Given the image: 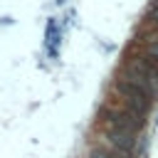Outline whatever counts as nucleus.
I'll use <instances>...</instances> for the list:
<instances>
[{
	"instance_id": "1",
	"label": "nucleus",
	"mask_w": 158,
	"mask_h": 158,
	"mask_svg": "<svg viewBox=\"0 0 158 158\" xmlns=\"http://www.w3.org/2000/svg\"><path fill=\"white\" fill-rule=\"evenodd\" d=\"M116 91L121 94L123 104L131 109L133 116H138V118L146 116V111H148V106H151V94H148L146 89H141L138 84H133L131 79L123 77V79L116 81Z\"/></svg>"
},
{
	"instance_id": "2",
	"label": "nucleus",
	"mask_w": 158,
	"mask_h": 158,
	"mask_svg": "<svg viewBox=\"0 0 158 158\" xmlns=\"http://www.w3.org/2000/svg\"><path fill=\"white\" fill-rule=\"evenodd\" d=\"M106 138H109V143L118 153H123V156H131L133 153V133H126L121 128H109L106 131Z\"/></svg>"
},
{
	"instance_id": "3",
	"label": "nucleus",
	"mask_w": 158,
	"mask_h": 158,
	"mask_svg": "<svg viewBox=\"0 0 158 158\" xmlns=\"http://www.w3.org/2000/svg\"><path fill=\"white\" fill-rule=\"evenodd\" d=\"M146 54H148L151 59H156V62H158V40L148 42V49H146Z\"/></svg>"
},
{
	"instance_id": "4",
	"label": "nucleus",
	"mask_w": 158,
	"mask_h": 158,
	"mask_svg": "<svg viewBox=\"0 0 158 158\" xmlns=\"http://www.w3.org/2000/svg\"><path fill=\"white\" fill-rule=\"evenodd\" d=\"M151 17L158 22V2H153V5H151Z\"/></svg>"
},
{
	"instance_id": "5",
	"label": "nucleus",
	"mask_w": 158,
	"mask_h": 158,
	"mask_svg": "<svg viewBox=\"0 0 158 158\" xmlns=\"http://www.w3.org/2000/svg\"><path fill=\"white\" fill-rule=\"evenodd\" d=\"M91 158H111V156H109V153H104V151H94V153H91Z\"/></svg>"
}]
</instances>
